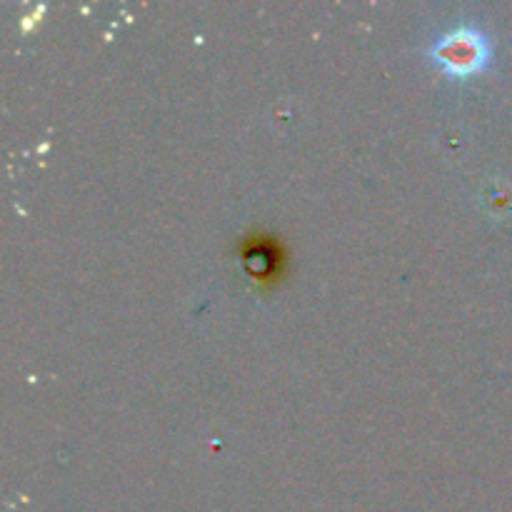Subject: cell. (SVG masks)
<instances>
[{
    "label": "cell",
    "instance_id": "obj_1",
    "mask_svg": "<svg viewBox=\"0 0 512 512\" xmlns=\"http://www.w3.org/2000/svg\"><path fill=\"white\" fill-rule=\"evenodd\" d=\"M430 55L453 75H470L483 68L490 58V40L473 23H460L440 35Z\"/></svg>",
    "mask_w": 512,
    "mask_h": 512
}]
</instances>
